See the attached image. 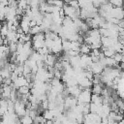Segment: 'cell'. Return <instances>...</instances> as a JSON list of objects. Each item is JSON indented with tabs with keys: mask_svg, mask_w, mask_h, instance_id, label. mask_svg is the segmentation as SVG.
Segmentation results:
<instances>
[{
	"mask_svg": "<svg viewBox=\"0 0 124 124\" xmlns=\"http://www.w3.org/2000/svg\"><path fill=\"white\" fill-rule=\"evenodd\" d=\"M91 97L92 94L90 92V89H84L81 90L80 94L78 97V104H85V103H91Z\"/></svg>",
	"mask_w": 124,
	"mask_h": 124,
	"instance_id": "obj_1",
	"label": "cell"
},
{
	"mask_svg": "<svg viewBox=\"0 0 124 124\" xmlns=\"http://www.w3.org/2000/svg\"><path fill=\"white\" fill-rule=\"evenodd\" d=\"M110 17H115V18H117L119 20L123 19L124 18V9L122 7H113L112 10L110 11L109 16L107 18V20L108 18H110Z\"/></svg>",
	"mask_w": 124,
	"mask_h": 124,
	"instance_id": "obj_2",
	"label": "cell"
},
{
	"mask_svg": "<svg viewBox=\"0 0 124 124\" xmlns=\"http://www.w3.org/2000/svg\"><path fill=\"white\" fill-rule=\"evenodd\" d=\"M92 48H91V46L88 45V44H86V43H82L81 45H80V48H79V52H80V54H89V53H91V50Z\"/></svg>",
	"mask_w": 124,
	"mask_h": 124,
	"instance_id": "obj_3",
	"label": "cell"
},
{
	"mask_svg": "<svg viewBox=\"0 0 124 124\" xmlns=\"http://www.w3.org/2000/svg\"><path fill=\"white\" fill-rule=\"evenodd\" d=\"M103 86H102V83H96V84H93L92 86V89H91V92L93 94H97V95H102L103 93Z\"/></svg>",
	"mask_w": 124,
	"mask_h": 124,
	"instance_id": "obj_4",
	"label": "cell"
},
{
	"mask_svg": "<svg viewBox=\"0 0 124 124\" xmlns=\"http://www.w3.org/2000/svg\"><path fill=\"white\" fill-rule=\"evenodd\" d=\"M20 121H21V124H33V118L27 114L22 116L20 118Z\"/></svg>",
	"mask_w": 124,
	"mask_h": 124,
	"instance_id": "obj_5",
	"label": "cell"
},
{
	"mask_svg": "<svg viewBox=\"0 0 124 124\" xmlns=\"http://www.w3.org/2000/svg\"><path fill=\"white\" fill-rule=\"evenodd\" d=\"M40 32H43L41 25H36V26H34V27H31V28H30V31H29V33H30L31 35H33V36L36 35V34H38V33H40Z\"/></svg>",
	"mask_w": 124,
	"mask_h": 124,
	"instance_id": "obj_6",
	"label": "cell"
},
{
	"mask_svg": "<svg viewBox=\"0 0 124 124\" xmlns=\"http://www.w3.org/2000/svg\"><path fill=\"white\" fill-rule=\"evenodd\" d=\"M108 2H109L113 7H123L124 0H108Z\"/></svg>",
	"mask_w": 124,
	"mask_h": 124,
	"instance_id": "obj_7",
	"label": "cell"
},
{
	"mask_svg": "<svg viewBox=\"0 0 124 124\" xmlns=\"http://www.w3.org/2000/svg\"><path fill=\"white\" fill-rule=\"evenodd\" d=\"M70 6H72L73 8H75V9H80V7H79V4H78V0H71L69 3H68Z\"/></svg>",
	"mask_w": 124,
	"mask_h": 124,
	"instance_id": "obj_8",
	"label": "cell"
},
{
	"mask_svg": "<svg viewBox=\"0 0 124 124\" xmlns=\"http://www.w3.org/2000/svg\"><path fill=\"white\" fill-rule=\"evenodd\" d=\"M122 53H120V52H116V53H114V55L112 56L113 57V59L117 62V63H120L121 62V60H122Z\"/></svg>",
	"mask_w": 124,
	"mask_h": 124,
	"instance_id": "obj_9",
	"label": "cell"
},
{
	"mask_svg": "<svg viewBox=\"0 0 124 124\" xmlns=\"http://www.w3.org/2000/svg\"><path fill=\"white\" fill-rule=\"evenodd\" d=\"M8 2H9V0H0V3L1 4H4V5H8Z\"/></svg>",
	"mask_w": 124,
	"mask_h": 124,
	"instance_id": "obj_10",
	"label": "cell"
}]
</instances>
